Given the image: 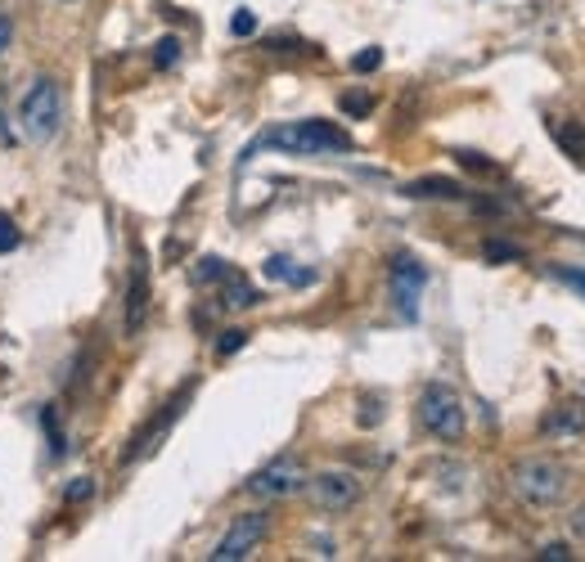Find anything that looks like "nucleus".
Returning a JSON list of instances; mask_svg holds the SVG:
<instances>
[{
  "mask_svg": "<svg viewBox=\"0 0 585 562\" xmlns=\"http://www.w3.org/2000/svg\"><path fill=\"white\" fill-rule=\"evenodd\" d=\"M145 315H149V266H145V257H136L131 284H127V302H123V324H127V333H140Z\"/></svg>",
  "mask_w": 585,
  "mask_h": 562,
  "instance_id": "9",
  "label": "nucleus"
},
{
  "mask_svg": "<svg viewBox=\"0 0 585 562\" xmlns=\"http://www.w3.org/2000/svg\"><path fill=\"white\" fill-rule=\"evenodd\" d=\"M253 149H284V154H302V158H320V154H351V136L333 122H284L275 131H266Z\"/></svg>",
  "mask_w": 585,
  "mask_h": 562,
  "instance_id": "1",
  "label": "nucleus"
},
{
  "mask_svg": "<svg viewBox=\"0 0 585 562\" xmlns=\"http://www.w3.org/2000/svg\"><path fill=\"white\" fill-rule=\"evenodd\" d=\"M342 108L347 112H370L374 103H370V95H342Z\"/></svg>",
  "mask_w": 585,
  "mask_h": 562,
  "instance_id": "21",
  "label": "nucleus"
},
{
  "mask_svg": "<svg viewBox=\"0 0 585 562\" xmlns=\"http://www.w3.org/2000/svg\"><path fill=\"white\" fill-rule=\"evenodd\" d=\"M406 198H464V185L441 180V176H432V180H410V185H406Z\"/></svg>",
  "mask_w": 585,
  "mask_h": 562,
  "instance_id": "10",
  "label": "nucleus"
},
{
  "mask_svg": "<svg viewBox=\"0 0 585 562\" xmlns=\"http://www.w3.org/2000/svg\"><path fill=\"white\" fill-rule=\"evenodd\" d=\"M419 423L437 436V441H459L468 432V414H464V401L455 387L446 383H428L423 396H419Z\"/></svg>",
  "mask_w": 585,
  "mask_h": 562,
  "instance_id": "3",
  "label": "nucleus"
},
{
  "mask_svg": "<svg viewBox=\"0 0 585 562\" xmlns=\"http://www.w3.org/2000/svg\"><path fill=\"white\" fill-rule=\"evenodd\" d=\"M266 279H289V284H311V270H293L289 257H271L266 262Z\"/></svg>",
  "mask_w": 585,
  "mask_h": 562,
  "instance_id": "13",
  "label": "nucleus"
},
{
  "mask_svg": "<svg viewBox=\"0 0 585 562\" xmlns=\"http://www.w3.org/2000/svg\"><path fill=\"white\" fill-rule=\"evenodd\" d=\"M225 306H234V310L257 306V293H253V284H248V279H240V275H225Z\"/></svg>",
  "mask_w": 585,
  "mask_h": 562,
  "instance_id": "11",
  "label": "nucleus"
},
{
  "mask_svg": "<svg viewBox=\"0 0 585 562\" xmlns=\"http://www.w3.org/2000/svg\"><path fill=\"white\" fill-rule=\"evenodd\" d=\"M176 59H181V41L176 37H167V41L154 46V63L158 68H176Z\"/></svg>",
  "mask_w": 585,
  "mask_h": 562,
  "instance_id": "14",
  "label": "nucleus"
},
{
  "mask_svg": "<svg viewBox=\"0 0 585 562\" xmlns=\"http://www.w3.org/2000/svg\"><path fill=\"white\" fill-rule=\"evenodd\" d=\"M19 122H23V136L32 145H46V140L59 136V127H64V90H59V81H50V77L32 81V90L19 103Z\"/></svg>",
  "mask_w": 585,
  "mask_h": 562,
  "instance_id": "2",
  "label": "nucleus"
},
{
  "mask_svg": "<svg viewBox=\"0 0 585 562\" xmlns=\"http://www.w3.org/2000/svg\"><path fill=\"white\" fill-rule=\"evenodd\" d=\"M10 41H14V23H10V14H0V55L10 50Z\"/></svg>",
  "mask_w": 585,
  "mask_h": 562,
  "instance_id": "24",
  "label": "nucleus"
},
{
  "mask_svg": "<svg viewBox=\"0 0 585 562\" xmlns=\"http://www.w3.org/2000/svg\"><path fill=\"white\" fill-rule=\"evenodd\" d=\"M514 491H518L527 504L549 509V504H558V500L567 495V469L554 464V460H545V455H532V460H523V464L514 469Z\"/></svg>",
  "mask_w": 585,
  "mask_h": 562,
  "instance_id": "4",
  "label": "nucleus"
},
{
  "mask_svg": "<svg viewBox=\"0 0 585 562\" xmlns=\"http://www.w3.org/2000/svg\"><path fill=\"white\" fill-rule=\"evenodd\" d=\"M514 257H523V253L509 244H487V262H514Z\"/></svg>",
  "mask_w": 585,
  "mask_h": 562,
  "instance_id": "20",
  "label": "nucleus"
},
{
  "mask_svg": "<svg viewBox=\"0 0 585 562\" xmlns=\"http://www.w3.org/2000/svg\"><path fill=\"white\" fill-rule=\"evenodd\" d=\"M379 63H383V50H379V46H370V50H361L357 59H351V68H357V72H374Z\"/></svg>",
  "mask_w": 585,
  "mask_h": 562,
  "instance_id": "18",
  "label": "nucleus"
},
{
  "mask_svg": "<svg viewBox=\"0 0 585 562\" xmlns=\"http://www.w3.org/2000/svg\"><path fill=\"white\" fill-rule=\"evenodd\" d=\"M230 32H234V37H253V32H257V19H253L248 10H240V14L230 19Z\"/></svg>",
  "mask_w": 585,
  "mask_h": 562,
  "instance_id": "19",
  "label": "nucleus"
},
{
  "mask_svg": "<svg viewBox=\"0 0 585 562\" xmlns=\"http://www.w3.org/2000/svg\"><path fill=\"white\" fill-rule=\"evenodd\" d=\"M266 531H271V522H266V513H244V517H234V526L221 535V544L212 549V562H240V558H248L262 540H266Z\"/></svg>",
  "mask_w": 585,
  "mask_h": 562,
  "instance_id": "6",
  "label": "nucleus"
},
{
  "mask_svg": "<svg viewBox=\"0 0 585 562\" xmlns=\"http://www.w3.org/2000/svg\"><path fill=\"white\" fill-rule=\"evenodd\" d=\"M302 486H306V469H302L298 460H275V464H266L262 473L248 477V491H253L257 500H289V495H298Z\"/></svg>",
  "mask_w": 585,
  "mask_h": 562,
  "instance_id": "7",
  "label": "nucleus"
},
{
  "mask_svg": "<svg viewBox=\"0 0 585 562\" xmlns=\"http://www.w3.org/2000/svg\"><path fill=\"white\" fill-rule=\"evenodd\" d=\"M540 558H545V562H567V558H572V549H567V544H545V549H540Z\"/></svg>",
  "mask_w": 585,
  "mask_h": 562,
  "instance_id": "23",
  "label": "nucleus"
},
{
  "mask_svg": "<svg viewBox=\"0 0 585 562\" xmlns=\"http://www.w3.org/2000/svg\"><path fill=\"white\" fill-rule=\"evenodd\" d=\"M244 343H248V333H244V328H230V333H221V347H216V352H221V356H234Z\"/></svg>",
  "mask_w": 585,
  "mask_h": 562,
  "instance_id": "17",
  "label": "nucleus"
},
{
  "mask_svg": "<svg viewBox=\"0 0 585 562\" xmlns=\"http://www.w3.org/2000/svg\"><path fill=\"white\" fill-rule=\"evenodd\" d=\"M14 248H19V230H14V220H10L6 211H0V257L14 253Z\"/></svg>",
  "mask_w": 585,
  "mask_h": 562,
  "instance_id": "15",
  "label": "nucleus"
},
{
  "mask_svg": "<svg viewBox=\"0 0 585 562\" xmlns=\"http://www.w3.org/2000/svg\"><path fill=\"white\" fill-rule=\"evenodd\" d=\"M230 270H225V262H216V257H207V262H198V284H216V279H225Z\"/></svg>",
  "mask_w": 585,
  "mask_h": 562,
  "instance_id": "16",
  "label": "nucleus"
},
{
  "mask_svg": "<svg viewBox=\"0 0 585 562\" xmlns=\"http://www.w3.org/2000/svg\"><path fill=\"white\" fill-rule=\"evenodd\" d=\"M302 491H306L311 504L324 509V513H342V509H351V504L361 500V482H357V473H315V477H306Z\"/></svg>",
  "mask_w": 585,
  "mask_h": 562,
  "instance_id": "5",
  "label": "nucleus"
},
{
  "mask_svg": "<svg viewBox=\"0 0 585 562\" xmlns=\"http://www.w3.org/2000/svg\"><path fill=\"white\" fill-rule=\"evenodd\" d=\"M545 432H585V410L581 405H563L558 414L545 418Z\"/></svg>",
  "mask_w": 585,
  "mask_h": 562,
  "instance_id": "12",
  "label": "nucleus"
},
{
  "mask_svg": "<svg viewBox=\"0 0 585 562\" xmlns=\"http://www.w3.org/2000/svg\"><path fill=\"white\" fill-rule=\"evenodd\" d=\"M563 279H567V284H576V288H581V293H585V275H576V270H572V275H567V270H563Z\"/></svg>",
  "mask_w": 585,
  "mask_h": 562,
  "instance_id": "26",
  "label": "nucleus"
},
{
  "mask_svg": "<svg viewBox=\"0 0 585 562\" xmlns=\"http://www.w3.org/2000/svg\"><path fill=\"white\" fill-rule=\"evenodd\" d=\"M90 495H95V482H72V486H68V500H72V504H81V500H90Z\"/></svg>",
  "mask_w": 585,
  "mask_h": 562,
  "instance_id": "22",
  "label": "nucleus"
},
{
  "mask_svg": "<svg viewBox=\"0 0 585 562\" xmlns=\"http://www.w3.org/2000/svg\"><path fill=\"white\" fill-rule=\"evenodd\" d=\"M423 284H428V270H423L410 253H397V257H392V302H397V310H401L406 319L419 315V293H423Z\"/></svg>",
  "mask_w": 585,
  "mask_h": 562,
  "instance_id": "8",
  "label": "nucleus"
},
{
  "mask_svg": "<svg viewBox=\"0 0 585 562\" xmlns=\"http://www.w3.org/2000/svg\"><path fill=\"white\" fill-rule=\"evenodd\" d=\"M572 531H576V535H581V540H585V504H581V509H576V513H572Z\"/></svg>",
  "mask_w": 585,
  "mask_h": 562,
  "instance_id": "25",
  "label": "nucleus"
}]
</instances>
